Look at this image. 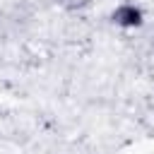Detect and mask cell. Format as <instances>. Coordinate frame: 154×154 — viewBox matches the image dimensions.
Here are the masks:
<instances>
[{
    "mask_svg": "<svg viewBox=\"0 0 154 154\" xmlns=\"http://www.w3.org/2000/svg\"><path fill=\"white\" fill-rule=\"evenodd\" d=\"M111 22L120 29H137L144 22V12L135 5V2H120L116 5V10L111 12Z\"/></svg>",
    "mask_w": 154,
    "mask_h": 154,
    "instance_id": "6da1fadb",
    "label": "cell"
}]
</instances>
